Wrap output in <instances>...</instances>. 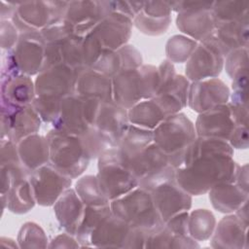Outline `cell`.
Instances as JSON below:
<instances>
[{"mask_svg":"<svg viewBox=\"0 0 249 249\" xmlns=\"http://www.w3.org/2000/svg\"><path fill=\"white\" fill-rule=\"evenodd\" d=\"M204 40L215 45L224 57H226L230 53L236 49L248 47L249 23H216L212 32Z\"/></svg>","mask_w":249,"mask_h":249,"instance_id":"23","label":"cell"},{"mask_svg":"<svg viewBox=\"0 0 249 249\" xmlns=\"http://www.w3.org/2000/svg\"><path fill=\"white\" fill-rule=\"evenodd\" d=\"M110 207L114 215L146 232L163 224L154 203L152 193L139 186L111 200Z\"/></svg>","mask_w":249,"mask_h":249,"instance_id":"3","label":"cell"},{"mask_svg":"<svg viewBox=\"0 0 249 249\" xmlns=\"http://www.w3.org/2000/svg\"><path fill=\"white\" fill-rule=\"evenodd\" d=\"M19 37V32L12 20L0 21V41L2 51L12 50Z\"/></svg>","mask_w":249,"mask_h":249,"instance_id":"50","label":"cell"},{"mask_svg":"<svg viewBox=\"0 0 249 249\" xmlns=\"http://www.w3.org/2000/svg\"><path fill=\"white\" fill-rule=\"evenodd\" d=\"M212 16L214 22H242L249 23V1L225 0L213 1Z\"/></svg>","mask_w":249,"mask_h":249,"instance_id":"34","label":"cell"},{"mask_svg":"<svg viewBox=\"0 0 249 249\" xmlns=\"http://www.w3.org/2000/svg\"><path fill=\"white\" fill-rule=\"evenodd\" d=\"M127 167L138 180V186L148 191L175 179L176 169L170 164L168 157L154 142L132 160Z\"/></svg>","mask_w":249,"mask_h":249,"instance_id":"8","label":"cell"},{"mask_svg":"<svg viewBox=\"0 0 249 249\" xmlns=\"http://www.w3.org/2000/svg\"><path fill=\"white\" fill-rule=\"evenodd\" d=\"M53 207L59 226L66 232L75 235L86 208V205L77 195L75 189H67Z\"/></svg>","mask_w":249,"mask_h":249,"instance_id":"27","label":"cell"},{"mask_svg":"<svg viewBox=\"0 0 249 249\" xmlns=\"http://www.w3.org/2000/svg\"><path fill=\"white\" fill-rule=\"evenodd\" d=\"M77 71L60 63L43 69L34 81L36 96L61 100L75 92Z\"/></svg>","mask_w":249,"mask_h":249,"instance_id":"15","label":"cell"},{"mask_svg":"<svg viewBox=\"0 0 249 249\" xmlns=\"http://www.w3.org/2000/svg\"><path fill=\"white\" fill-rule=\"evenodd\" d=\"M235 126L237 125L228 102L199 113L195 123L196 136L217 138L225 141L229 140Z\"/></svg>","mask_w":249,"mask_h":249,"instance_id":"19","label":"cell"},{"mask_svg":"<svg viewBox=\"0 0 249 249\" xmlns=\"http://www.w3.org/2000/svg\"><path fill=\"white\" fill-rule=\"evenodd\" d=\"M174 234L166 228L164 223L147 232L145 248L149 249H171V243Z\"/></svg>","mask_w":249,"mask_h":249,"instance_id":"47","label":"cell"},{"mask_svg":"<svg viewBox=\"0 0 249 249\" xmlns=\"http://www.w3.org/2000/svg\"><path fill=\"white\" fill-rule=\"evenodd\" d=\"M112 213L110 203L101 206H86L84 216L75 234L81 248L91 247L90 235L97 225Z\"/></svg>","mask_w":249,"mask_h":249,"instance_id":"35","label":"cell"},{"mask_svg":"<svg viewBox=\"0 0 249 249\" xmlns=\"http://www.w3.org/2000/svg\"><path fill=\"white\" fill-rule=\"evenodd\" d=\"M231 89L219 78L191 82L187 105L197 114L229 102Z\"/></svg>","mask_w":249,"mask_h":249,"instance_id":"18","label":"cell"},{"mask_svg":"<svg viewBox=\"0 0 249 249\" xmlns=\"http://www.w3.org/2000/svg\"><path fill=\"white\" fill-rule=\"evenodd\" d=\"M132 26V18L113 12L102 18L91 33L96 36L104 49L117 51L128 43Z\"/></svg>","mask_w":249,"mask_h":249,"instance_id":"21","label":"cell"},{"mask_svg":"<svg viewBox=\"0 0 249 249\" xmlns=\"http://www.w3.org/2000/svg\"><path fill=\"white\" fill-rule=\"evenodd\" d=\"M238 219L247 227H249V213H248V199L244 201L234 212Z\"/></svg>","mask_w":249,"mask_h":249,"instance_id":"58","label":"cell"},{"mask_svg":"<svg viewBox=\"0 0 249 249\" xmlns=\"http://www.w3.org/2000/svg\"><path fill=\"white\" fill-rule=\"evenodd\" d=\"M224 68L232 80L237 75L248 72V47L236 49L225 57Z\"/></svg>","mask_w":249,"mask_h":249,"instance_id":"43","label":"cell"},{"mask_svg":"<svg viewBox=\"0 0 249 249\" xmlns=\"http://www.w3.org/2000/svg\"><path fill=\"white\" fill-rule=\"evenodd\" d=\"M42 123L32 104L25 106L0 104V139H11L18 143L31 134L38 133Z\"/></svg>","mask_w":249,"mask_h":249,"instance_id":"12","label":"cell"},{"mask_svg":"<svg viewBox=\"0 0 249 249\" xmlns=\"http://www.w3.org/2000/svg\"><path fill=\"white\" fill-rule=\"evenodd\" d=\"M229 102L234 105L248 107V91L247 89H233L230 93Z\"/></svg>","mask_w":249,"mask_h":249,"instance_id":"57","label":"cell"},{"mask_svg":"<svg viewBox=\"0 0 249 249\" xmlns=\"http://www.w3.org/2000/svg\"><path fill=\"white\" fill-rule=\"evenodd\" d=\"M35 96V85L30 76L18 74L0 78V104L30 105Z\"/></svg>","mask_w":249,"mask_h":249,"instance_id":"26","label":"cell"},{"mask_svg":"<svg viewBox=\"0 0 249 249\" xmlns=\"http://www.w3.org/2000/svg\"><path fill=\"white\" fill-rule=\"evenodd\" d=\"M197 44L198 42L184 34L173 35L165 45L166 59L172 63L187 62Z\"/></svg>","mask_w":249,"mask_h":249,"instance_id":"39","label":"cell"},{"mask_svg":"<svg viewBox=\"0 0 249 249\" xmlns=\"http://www.w3.org/2000/svg\"><path fill=\"white\" fill-rule=\"evenodd\" d=\"M229 144L232 149L245 150L249 146V138H248V125H237L233 129L231 134L229 140Z\"/></svg>","mask_w":249,"mask_h":249,"instance_id":"52","label":"cell"},{"mask_svg":"<svg viewBox=\"0 0 249 249\" xmlns=\"http://www.w3.org/2000/svg\"><path fill=\"white\" fill-rule=\"evenodd\" d=\"M0 244L4 247H10V248H19L18 241L11 237H5L1 236L0 238Z\"/></svg>","mask_w":249,"mask_h":249,"instance_id":"59","label":"cell"},{"mask_svg":"<svg viewBox=\"0 0 249 249\" xmlns=\"http://www.w3.org/2000/svg\"><path fill=\"white\" fill-rule=\"evenodd\" d=\"M111 13V1H69L62 22L72 33L85 37Z\"/></svg>","mask_w":249,"mask_h":249,"instance_id":"14","label":"cell"},{"mask_svg":"<svg viewBox=\"0 0 249 249\" xmlns=\"http://www.w3.org/2000/svg\"><path fill=\"white\" fill-rule=\"evenodd\" d=\"M92 69L112 78L122 71V64L117 51L104 49Z\"/></svg>","mask_w":249,"mask_h":249,"instance_id":"46","label":"cell"},{"mask_svg":"<svg viewBox=\"0 0 249 249\" xmlns=\"http://www.w3.org/2000/svg\"><path fill=\"white\" fill-rule=\"evenodd\" d=\"M234 183L243 191L248 193V163L238 165Z\"/></svg>","mask_w":249,"mask_h":249,"instance_id":"56","label":"cell"},{"mask_svg":"<svg viewBox=\"0 0 249 249\" xmlns=\"http://www.w3.org/2000/svg\"><path fill=\"white\" fill-rule=\"evenodd\" d=\"M36 202L40 206H53L59 196L72 186L73 179L64 175L51 162L32 171L29 175Z\"/></svg>","mask_w":249,"mask_h":249,"instance_id":"13","label":"cell"},{"mask_svg":"<svg viewBox=\"0 0 249 249\" xmlns=\"http://www.w3.org/2000/svg\"><path fill=\"white\" fill-rule=\"evenodd\" d=\"M17 144L20 160L30 173L50 162V147L46 136L34 133Z\"/></svg>","mask_w":249,"mask_h":249,"instance_id":"30","label":"cell"},{"mask_svg":"<svg viewBox=\"0 0 249 249\" xmlns=\"http://www.w3.org/2000/svg\"><path fill=\"white\" fill-rule=\"evenodd\" d=\"M40 32L46 42L44 69L60 63L75 70L84 67L82 59L84 37L72 33L63 22L45 28Z\"/></svg>","mask_w":249,"mask_h":249,"instance_id":"5","label":"cell"},{"mask_svg":"<svg viewBox=\"0 0 249 249\" xmlns=\"http://www.w3.org/2000/svg\"><path fill=\"white\" fill-rule=\"evenodd\" d=\"M69 1H20L12 21L19 33L42 31L61 23Z\"/></svg>","mask_w":249,"mask_h":249,"instance_id":"6","label":"cell"},{"mask_svg":"<svg viewBox=\"0 0 249 249\" xmlns=\"http://www.w3.org/2000/svg\"><path fill=\"white\" fill-rule=\"evenodd\" d=\"M101 101L96 98H86L75 93L64 97L60 102L59 112L53 128L61 132L81 135L93 125Z\"/></svg>","mask_w":249,"mask_h":249,"instance_id":"9","label":"cell"},{"mask_svg":"<svg viewBox=\"0 0 249 249\" xmlns=\"http://www.w3.org/2000/svg\"><path fill=\"white\" fill-rule=\"evenodd\" d=\"M103 50L104 48L94 34L90 32L85 36L82 44V59L84 67L92 68L99 59Z\"/></svg>","mask_w":249,"mask_h":249,"instance_id":"44","label":"cell"},{"mask_svg":"<svg viewBox=\"0 0 249 249\" xmlns=\"http://www.w3.org/2000/svg\"><path fill=\"white\" fill-rule=\"evenodd\" d=\"M61 100L35 96L31 104L40 116L42 122L52 124L57 118Z\"/></svg>","mask_w":249,"mask_h":249,"instance_id":"45","label":"cell"},{"mask_svg":"<svg viewBox=\"0 0 249 249\" xmlns=\"http://www.w3.org/2000/svg\"><path fill=\"white\" fill-rule=\"evenodd\" d=\"M3 196L7 198V209L14 214H25L37 204L28 178L17 181Z\"/></svg>","mask_w":249,"mask_h":249,"instance_id":"33","label":"cell"},{"mask_svg":"<svg viewBox=\"0 0 249 249\" xmlns=\"http://www.w3.org/2000/svg\"><path fill=\"white\" fill-rule=\"evenodd\" d=\"M138 74L142 100L155 97L160 89V75L158 66L143 64L138 68Z\"/></svg>","mask_w":249,"mask_h":249,"instance_id":"42","label":"cell"},{"mask_svg":"<svg viewBox=\"0 0 249 249\" xmlns=\"http://www.w3.org/2000/svg\"><path fill=\"white\" fill-rule=\"evenodd\" d=\"M238 165L228 141L196 136L176 168L175 179L191 196H201L219 183L234 182Z\"/></svg>","mask_w":249,"mask_h":249,"instance_id":"1","label":"cell"},{"mask_svg":"<svg viewBox=\"0 0 249 249\" xmlns=\"http://www.w3.org/2000/svg\"><path fill=\"white\" fill-rule=\"evenodd\" d=\"M209 200L215 210L224 214H231L248 199V193L234 182L219 183L208 192Z\"/></svg>","mask_w":249,"mask_h":249,"instance_id":"31","label":"cell"},{"mask_svg":"<svg viewBox=\"0 0 249 249\" xmlns=\"http://www.w3.org/2000/svg\"><path fill=\"white\" fill-rule=\"evenodd\" d=\"M248 229L234 214H226L214 229L210 245L216 249H248Z\"/></svg>","mask_w":249,"mask_h":249,"instance_id":"22","label":"cell"},{"mask_svg":"<svg viewBox=\"0 0 249 249\" xmlns=\"http://www.w3.org/2000/svg\"><path fill=\"white\" fill-rule=\"evenodd\" d=\"M96 178L102 193L110 201L138 187L137 178L121 161L116 147L105 151L97 159Z\"/></svg>","mask_w":249,"mask_h":249,"instance_id":"7","label":"cell"},{"mask_svg":"<svg viewBox=\"0 0 249 249\" xmlns=\"http://www.w3.org/2000/svg\"><path fill=\"white\" fill-rule=\"evenodd\" d=\"M153 143V130L129 124L117 145L121 161L127 167L128 163Z\"/></svg>","mask_w":249,"mask_h":249,"instance_id":"29","label":"cell"},{"mask_svg":"<svg viewBox=\"0 0 249 249\" xmlns=\"http://www.w3.org/2000/svg\"><path fill=\"white\" fill-rule=\"evenodd\" d=\"M77 71L75 94L86 98H96L112 102V78L92 69L83 67Z\"/></svg>","mask_w":249,"mask_h":249,"instance_id":"24","label":"cell"},{"mask_svg":"<svg viewBox=\"0 0 249 249\" xmlns=\"http://www.w3.org/2000/svg\"><path fill=\"white\" fill-rule=\"evenodd\" d=\"M190 84L191 82L186 78V76L176 74L174 78L157 95L160 93H168L179 100L184 107H187Z\"/></svg>","mask_w":249,"mask_h":249,"instance_id":"48","label":"cell"},{"mask_svg":"<svg viewBox=\"0 0 249 249\" xmlns=\"http://www.w3.org/2000/svg\"><path fill=\"white\" fill-rule=\"evenodd\" d=\"M46 42L40 31L19 33L12 53L21 74L38 75L45 66Z\"/></svg>","mask_w":249,"mask_h":249,"instance_id":"16","label":"cell"},{"mask_svg":"<svg viewBox=\"0 0 249 249\" xmlns=\"http://www.w3.org/2000/svg\"><path fill=\"white\" fill-rule=\"evenodd\" d=\"M188 219L189 211H183L169 218L164 225L174 235H189Z\"/></svg>","mask_w":249,"mask_h":249,"instance_id":"51","label":"cell"},{"mask_svg":"<svg viewBox=\"0 0 249 249\" xmlns=\"http://www.w3.org/2000/svg\"><path fill=\"white\" fill-rule=\"evenodd\" d=\"M172 12L177 13L176 26L186 36L203 41L214 29L212 2L205 1H168Z\"/></svg>","mask_w":249,"mask_h":249,"instance_id":"11","label":"cell"},{"mask_svg":"<svg viewBox=\"0 0 249 249\" xmlns=\"http://www.w3.org/2000/svg\"><path fill=\"white\" fill-rule=\"evenodd\" d=\"M129 125L127 109L119 106L115 102L100 103L94 124L95 126L107 134L116 147Z\"/></svg>","mask_w":249,"mask_h":249,"instance_id":"25","label":"cell"},{"mask_svg":"<svg viewBox=\"0 0 249 249\" xmlns=\"http://www.w3.org/2000/svg\"><path fill=\"white\" fill-rule=\"evenodd\" d=\"M79 138L90 160L98 159L105 151L116 147L113 140L95 126H89Z\"/></svg>","mask_w":249,"mask_h":249,"instance_id":"38","label":"cell"},{"mask_svg":"<svg viewBox=\"0 0 249 249\" xmlns=\"http://www.w3.org/2000/svg\"><path fill=\"white\" fill-rule=\"evenodd\" d=\"M74 189L86 206H101L110 203L99 187L96 175L79 177Z\"/></svg>","mask_w":249,"mask_h":249,"instance_id":"37","label":"cell"},{"mask_svg":"<svg viewBox=\"0 0 249 249\" xmlns=\"http://www.w3.org/2000/svg\"><path fill=\"white\" fill-rule=\"evenodd\" d=\"M46 137L50 147V162L72 179L81 177L91 160L79 136L52 128Z\"/></svg>","mask_w":249,"mask_h":249,"instance_id":"4","label":"cell"},{"mask_svg":"<svg viewBox=\"0 0 249 249\" xmlns=\"http://www.w3.org/2000/svg\"><path fill=\"white\" fill-rule=\"evenodd\" d=\"M17 241L19 248H48L50 242L43 228L35 222L22 224Z\"/></svg>","mask_w":249,"mask_h":249,"instance_id":"40","label":"cell"},{"mask_svg":"<svg viewBox=\"0 0 249 249\" xmlns=\"http://www.w3.org/2000/svg\"><path fill=\"white\" fill-rule=\"evenodd\" d=\"M48 248H81V245L75 235L65 231L55 235L49 242Z\"/></svg>","mask_w":249,"mask_h":249,"instance_id":"53","label":"cell"},{"mask_svg":"<svg viewBox=\"0 0 249 249\" xmlns=\"http://www.w3.org/2000/svg\"><path fill=\"white\" fill-rule=\"evenodd\" d=\"M159 75H160V89L158 93L174 78L176 75L175 67L172 62L167 59H164L158 66Z\"/></svg>","mask_w":249,"mask_h":249,"instance_id":"54","label":"cell"},{"mask_svg":"<svg viewBox=\"0 0 249 249\" xmlns=\"http://www.w3.org/2000/svg\"><path fill=\"white\" fill-rule=\"evenodd\" d=\"M127 115L129 124L150 130L155 129L167 117L155 97L141 100L127 110Z\"/></svg>","mask_w":249,"mask_h":249,"instance_id":"32","label":"cell"},{"mask_svg":"<svg viewBox=\"0 0 249 249\" xmlns=\"http://www.w3.org/2000/svg\"><path fill=\"white\" fill-rule=\"evenodd\" d=\"M19 3L20 2L1 0V8H0L1 20H11Z\"/></svg>","mask_w":249,"mask_h":249,"instance_id":"55","label":"cell"},{"mask_svg":"<svg viewBox=\"0 0 249 249\" xmlns=\"http://www.w3.org/2000/svg\"><path fill=\"white\" fill-rule=\"evenodd\" d=\"M121 64L122 71L129 69H137L143 65V57L140 53L133 45L126 44L117 50Z\"/></svg>","mask_w":249,"mask_h":249,"instance_id":"49","label":"cell"},{"mask_svg":"<svg viewBox=\"0 0 249 249\" xmlns=\"http://www.w3.org/2000/svg\"><path fill=\"white\" fill-rule=\"evenodd\" d=\"M146 236V231L131 227L111 213L92 231L90 246L97 248H145Z\"/></svg>","mask_w":249,"mask_h":249,"instance_id":"10","label":"cell"},{"mask_svg":"<svg viewBox=\"0 0 249 249\" xmlns=\"http://www.w3.org/2000/svg\"><path fill=\"white\" fill-rule=\"evenodd\" d=\"M214 214L205 208H198L189 212V235L197 242L209 240L216 227Z\"/></svg>","mask_w":249,"mask_h":249,"instance_id":"36","label":"cell"},{"mask_svg":"<svg viewBox=\"0 0 249 249\" xmlns=\"http://www.w3.org/2000/svg\"><path fill=\"white\" fill-rule=\"evenodd\" d=\"M156 208L162 220L166 222L172 216L189 211L192 207L193 198L176 181H167L151 191Z\"/></svg>","mask_w":249,"mask_h":249,"instance_id":"20","label":"cell"},{"mask_svg":"<svg viewBox=\"0 0 249 249\" xmlns=\"http://www.w3.org/2000/svg\"><path fill=\"white\" fill-rule=\"evenodd\" d=\"M132 21L141 33L149 36H160L167 31L171 23V17H156L140 12Z\"/></svg>","mask_w":249,"mask_h":249,"instance_id":"41","label":"cell"},{"mask_svg":"<svg viewBox=\"0 0 249 249\" xmlns=\"http://www.w3.org/2000/svg\"><path fill=\"white\" fill-rule=\"evenodd\" d=\"M225 57L215 45L207 40L198 42L186 62L185 76L190 82L218 78L224 68Z\"/></svg>","mask_w":249,"mask_h":249,"instance_id":"17","label":"cell"},{"mask_svg":"<svg viewBox=\"0 0 249 249\" xmlns=\"http://www.w3.org/2000/svg\"><path fill=\"white\" fill-rule=\"evenodd\" d=\"M196 138L195 124L181 112L167 116L153 129V142L167 155L175 169L182 165L185 152Z\"/></svg>","mask_w":249,"mask_h":249,"instance_id":"2","label":"cell"},{"mask_svg":"<svg viewBox=\"0 0 249 249\" xmlns=\"http://www.w3.org/2000/svg\"><path fill=\"white\" fill-rule=\"evenodd\" d=\"M113 102L125 109L142 100L138 68L123 70L112 77Z\"/></svg>","mask_w":249,"mask_h":249,"instance_id":"28","label":"cell"}]
</instances>
